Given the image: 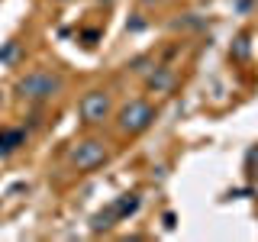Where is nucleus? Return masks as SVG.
<instances>
[{"label":"nucleus","mask_w":258,"mask_h":242,"mask_svg":"<svg viewBox=\"0 0 258 242\" xmlns=\"http://www.w3.org/2000/svg\"><path fill=\"white\" fill-rule=\"evenodd\" d=\"M64 87V81L58 75H52V71H29L26 78H20L16 81V91H20L23 100H32V103H45V100H52L55 94H58Z\"/></svg>","instance_id":"f257e3e1"},{"label":"nucleus","mask_w":258,"mask_h":242,"mask_svg":"<svg viewBox=\"0 0 258 242\" xmlns=\"http://www.w3.org/2000/svg\"><path fill=\"white\" fill-rule=\"evenodd\" d=\"M155 116L158 113L149 100H129L126 107H119V113H116V126H119V133H126V136H139L155 123Z\"/></svg>","instance_id":"f03ea898"},{"label":"nucleus","mask_w":258,"mask_h":242,"mask_svg":"<svg viewBox=\"0 0 258 242\" xmlns=\"http://www.w3.org/2000/svg\"><path fill=\"white\" fill-rule=\"evenodd\" d=\"M78 113H81V119H84L87 126H100V123H107L110 119V113H113V97L110 91H87L84 97H81V103H78Z\"/></svg>","instance_id":"7ed1b4c3"},{"label":"nucleus","mask_w":258,"mask_h":242,"mask_svg":"<svg viewBox=\"0 0 258 242\" xmlns=\"http://www.w3.org/2000/svg\"><path fill=\"white\" fill-rule=\"evenodd\" d=\"M107 142L103 139H81L75 142V149H71V165L78 168V171H94V168H100L103 161H107Z\"/></svg>","instance_id":"20e7f679"},{"label":"nucleus","mask_w":258,"mask_h":242,"mask_svg":"<svg viewBox=\"0 0 258 242\" xmlns=\"http://www.w3.org/2000/svg\"><path fill=\"white\" fill-rule=\"evenodd\" d=\"M145 87L155 94H168L174 87V71L171 68H161V65H152V71L145 75Z\"/></svg>","instance_id":"39448f33"},{"label":"nucleus","mask_w":258,"mask_h":242,"mask_svg":"<svg viewBox=\"0 0 258 242\" xmlns=\"http://www.w3.org/2000/svg\"><path fill=\"white\" fill-rule=\"evenodd\" d=\"M26 145V129L20 126H4L0 129V155H13L16 149Z\"/></svg>","instance_id":"423d86ee"},{"label":"nucleus","mask_w":258,"mask_h":242,"mask_svg":"<svg viewBox=\"0 0 258 242\" xmlns=\"http://www.w3.org/2000/svg\"><path fill=\"white\" fill-rule=\"evenodd\" d=\"M113 213H116V220L119 223H123V220H129V216H136V213H139V207H142V197H139V194H119V197L116 200H113Z\"/></svg>","instance_id":"0eeeda50"},{"label":"nucleus","mask_w":258,"mask_h":242,"mask_svg":"<svg viewBox=\"0 0 258 242\" xmlns=\"http://www.w3.org/2000/svg\"><path fill=\"white\" fill-rule=\"evenodd\" d=\"M116 223H119V220H116V213H113V207H103V210H97V213L91 216V232H94V236L110 232Z\"/></svg>","instance_id":"6e6552de"},{"label":"nucleus","mask_w":258,"mask_h":242,"mask_svg":"<svg viewBox=\"0 0 258 242\" xmlns=\"http://www.w3.org/2000/svg\"><path fill=\"white\" fill-rule=\"evenodd\" d=\"M229 55H232L236 62H245L248 55H252V45H248V36H245V32H239V36L232 39V45H229Z\"/></svg>","instance_id":"1a4fd4ad"},{"label":"nucleus","mask_w":258,"mask_h":242,"mask_svg":"<svg viewBox=\"0 0 258 242\" xmlns=\"http://www.w3.org/2000/svg\"><path fill=\"white\" fill-rule=\"evenodd\" d=\"M20 62V42H4L0 45V65H16Z\"/></svg>","instance_id":"9d476101"},{"label":"nucleus","mask_w":258,"mask_h":242,"mask_svg":"<svg viewBox=\"0 0 258 242\" xmlns=\"http://www.w3.org/2000/svg\"><path fill=\"white\" fill-rule=\"evenodd\" d=\"M245 168H248V171H258V145H252V149H248L245 152Z\"/></svg>","instance_id":"9b49d317"},{"label":"nucleus","mask_w":258,"mask_h":242,"mask_svg":"<svg viewBox=\"0 0 258 242\" xmlns=\"http://www.w3.org/2000/svg\"><path fill=\"white\" fill-rule=\"evenodd\" d=\"M81 39H84L87 48H94L97 42H100V29H84V32H81Z\"/></svg>","instance_id":"f8f14e48"},{"label":"nucleus","mask_w":258,"mask_h":242,"mask_svg":"<svg viewBox=\"0 0 258 242\" xmlns=\"http://www.w3.org/2000/svg\"><path fill=\"white\" fill-rule=\"evenodd\" d=\"M165 226H168V229H174V226H177V216L174 213H165Z\"/></svg>","instance_id":"ddd939ff"},{"label":"nucleus","mask_w":258,"mask_h":242,"mask_svg":"<svg viewBox=\"0 0 258 242\" xmlns=\"http://www.w3.org/2000/svg\"><path fill=\"white\" fill-rule=\"evenodd\" d=\"M0 103H4V91H0Z\"/></svg>","instance_id":"4468645a"}]
</instances>
